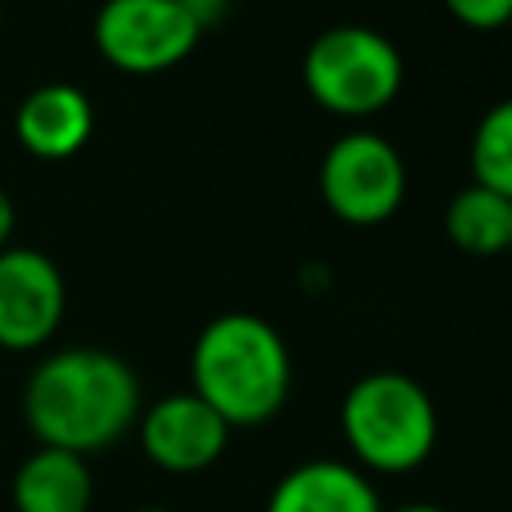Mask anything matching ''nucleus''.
I'll return each instance as SVG.
<instances>
[{
  "label": "nucleus",
  "instance_id": "19",
  "mask_svg": "<svg viewBox=\"0 0 512 512\" xmlns=\"http://www.w3.org/2000/svg\"><path fill=\"white\" fill-rule=\"evenodd\" d=\"M508 24H512V20H508Z\"/></svg>",
  "mask_w": 512,
  "mask_h": 512
},
{
  "label": "nucleus",
  "instance_id": "6",
  "mask_svg": "<svg viewBox=\"0 0 512 512\" xmlns=\"http://www.w3.org/2000/svg\"><path fill=\"white\" fill-rule=\"evenodd\" d=\"M100 56L132 76L176 68L200 40V28L176 0H104L92 24Z\"/></svg>",
  "mask_w": 512,
  "mask_h": 512
},
{
  "label": "nucleus",
  "instance_id": "1",
  "mask_svg": "<svg viewBox=\"0 0 512 512\" xmlns=\"http://www.w3.org/2000/svg\"><path fill=\"white\" fill-rule=\"evenodd\" d=\"M24 420L44 448H64L88 460V452H100L136 428L140 380L116 352L60 348L28 376Z\"/></svg>",
  "mask_w": 512,
  "mask_h": 512
},
{
  "label": "nucleus",
  "instance_id": "10",
  "mask_svg": "<svg viewBox=\"0 0 512 512\" xmlns=\"http://www.w3.org/2000/svg\"><path fill=\"white\" fill-rule=\"evenodd\" d=\"M92 136V100L76 84H40L16 108V140L40 160H64Z\"/></svg>",
  "mask_w": 512,
  "mask_h": 512
},
{
  "label": "nucleus",
  "instance_id": "18",
  "mask_svg": "<svg viewBox=\"0 0 512 512\" xmlns=\"http://www.w3.org/2000/svg\"><path fill=\"white\" fill-rule=\"evenodd\" d=\"M508 252H512V240H508Z\"/></svg>",
  "mask_w": 512,
  "mask_h": 512
},
{
  "label": "nucleus",
  "instance_id": "2",
  "mask_svg": "<svg viewBox=\"0 0 512 512\" xmlns=\"http://www.w3.org/2000/svg\"><path fill=\"white\" fill-rule=\"evenodd\" d=\"M192 392L228 424H268L292 392V356L284 336L256 312L212 316L188 356Z\"/></svg>",
  "mask_w": 512,
  "mask_h": 512
},
{
  "label": "nucleus",
  "instance_id": "13",
  "mask_svg": "<svg viewBox=\"0 0 512 512\" xmlns=\"http://www.w3.org/2000/svg\"><path fill=\"white\" fill-rule=\"evenodd\" d=\"M468 164H472V184H484L504 200H512V96L496 100L476 120Z\"/></svg>",
  "mask_w": 512,
  "mask_h": 512
},
{
  "label": "nucleus",
  "instance_id": "14",
  "mask_svg": "<svg viewBox=\"0 0 512 512\" xmlns=\"http://www.w3.org/2000/svg\"><path fill=\"white\" fill-rule=\"evenodd\" d=\"M444 8L464 28H476V32H492L512 20V0H444Z\"/></svg>",
  "mask_w": 512,
  "mask_h": 512
},
{
  "label": "nucleus",
  "instance_id": "4",
  "mask_svg": "<svg viewBox=\"0 0 512 512\" xmlns=\"http://www.w3.org/2000/svg\"><path fill=\"white\" fill-rule=\"evenodd\" d=\"M300 76L320 108L336 116H372L396 100L404 60L384 32L368 24H336L308 44Z\"/></svg>",
  "mask_w": 512,
  "mask_h": 512
},
{
  "label": "nucleus",
  "instance_id": "12",
  "mask_svg": "<svg viewBox=\"0 0 512 512\" xmlns=\"http://www.w3.org/2000/svg\"><path fill=\"white\" fill-rule=\"evenodd\" d=\"M444 232L468 256H500L512 240V200L484 184H464L444 208Z\"/></svg>",
  "mask_w": 512,
  "mask_h": 512
},
{
  "label": "nucleus",
  "instance_id": "9",
  "mask_svg": "<svg viewBox=\"0 0 512 512\" xmlns=\"http://www.w3.org/2000/svg\"><path fill=\"white\" fill-rule=\"evenodd\" d=\"M264 512H384L368 472L352 460H300L268 492Z\"/></svg>",
  "mask_w": 512,
  "mask_h": 512
},
{
  "label": "nucleus",
  "instance_id": "7",
  "mask_svg": "<svg viewBox=\"0 0 512 512\" xmlns=\"http://www.w3.org/2000/svg\"><path fill=\"white\" fill-rule=\"evenodd\" d=\"M136 436L144 456L160 472L196 476L224 456L232 428L188 388V392H168L148 408H140Z\"/></svg>",
  "mask_w": 512,
  "mask_h": 512
},
{
  "label": "nucleus",
  "instance_id": "3",
  "mask_svg": "<svg viewBox=\"0 0 512 512\" xmlns=\"http://www.w3.org/2000/svg\"><path fill=\"white\" fill-rule=\"evenodd\" d=\"M340 436L368 476H408L428 464L440 416L428 388L396 368L364 372L340 400Z\"/></svg>",
  "mask_w": 512,
  "mask_h": 512
},
{
  "label": "nucleus",
  "instance_id": "5",
  "mask_svg": "<svg viewBox=\"0 0 512 512\" xmlns=\"http://www.w3.org/2000/svg\"><path fill=\"white\" fill-rule=\"evenodd\" d=\"M404 160L376 132H344L320 160V196L344 224H384L404 200Z\"/></svg>",
  "mask_w": 512,
  "mask_h": 512
},
{
  "label": "nucleus",
  "instance_id": "17",
  "mask_svg": "<svg viewBox=\"0 0 512 512\" xmlns=\"http://www.w3.org/2000/svg\"><path fill=\"white\" fill-rule=\"evenodd\" d=\"M136 512H168V508H136Z\"/></svg>",
  "mask_w": 512,
  "mask_h": 512
},
{
  "label": "nucleus",
  "instance_id": "16",
  "mask_svg": "<svg viewBox=\"0 0 512 512\" xmlns=\"http://www.w3.org/2000/svg\"><path fill=\"white\" fill-rule=\"evenodd\" d=\"M384 512H448V508L432 504V500H408V504H396V508H384Z\"/></svg>",
  "mask_w": 512,
  "mask_h": 512
},
{
  "label": "nucleus",
  "instance_id": "15",
  "mask_svg": "<svg viewBox=\"0 0 512 512\" xmlns=\"http://www.w3.org/2000/svg\"><path fill=\"white\" fill-rule=\"evenodd\" d=\"M12 224H16V208L8 200V192L0 188V248H8V236H12Z\"/></svg>",
  "mask_w": 512,
  "mask_h": 512
},
{
  "label": "nucleus",
  "instance_id": "11",
  "mask_svg": "<svg viewBox=\"0 0 512 512\" xmlns=\"http://www.w3.org/2000/svg\"><path fill=\"white\" fill-rule=\"evenodd\" d=\"M96 496V480L84 456L64 448H36L12 476V508L16 512H88Z\"/></svg>",
  "mask_w": 512,
  "mask_h": 512
},
{
  "label": "nucleus",
  "instance_id": "8",
  "mask_svg": "<svg viewBox=\"0 0 512 512\" xmlns=\"http://www.w3.org/2000/svg\"><path fill=\"white\" fill-rule=\"evenodd\" d=\"M64 316V276L36 248H0V348L32 352Z\"/></svg>",
  "mask_w": 512,
  "mask_h": 512
}]
</instances>
